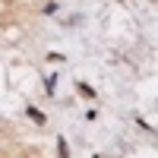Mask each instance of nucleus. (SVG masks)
Listing matches in <instances>:
<instances>
[{
    "instance_id": "obj_1",
    "label": "nucleus",
    "mask_w": 158,
    "mask_h": 158,
    "mask_svg": "<svg viewBox=\"0 0 158 158\" xmlns=\"http://www.w3.org/2000/svg\"><path fill=\"white\" fill-rule=\"evenodd\" d=\"M25 114H29V117H32L35 123H44V114L38 111V108H25Z\"/></svg>"
},
{
    "instance_id": "obj_2",
    "label": "nucleus",
    "mask_w": 158,
    "mask_h": 158,
    "mask_svg": "<svg viewBox=\"0 0 158 158\" xmlns=\"http://www.w3.org/2000/svg\"><path fill=\"white\" fill-rule=\"evenodd\" d=\"M57 152H60V158H70V152H67V142H63V139L57 142Z\"/></svg>"
}]
</instances>
